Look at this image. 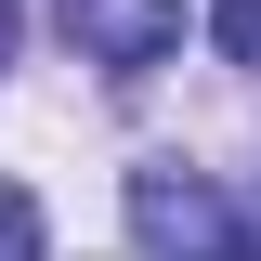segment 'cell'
Returning a JSON list of instances; mask_svg holds the SVG:
<instances>
[{"instance_id": "6da1fadb", "label": "cell", "mask_w": 261, "mask_h": 261, "mask_svg": "<svg viewBox=\"0 0 261 261\" xmlns=\"http://www.w3.org/2000/svg\"><path fill=\"white\" fill-rule=\"evenodd\" d=\"M130 248L144 261H248V222H235V196L209 170H130Z\"/></svg>"}, {"instance_id": "7a4b0ae2", "label": "cell", "mask_w": 261, "mask_h": 261, "mask_svg": "<svg viewBox=\"0 0 261 261\" xmlns=\"http://www.w3.org/2000/svg\"><path fill=\"white\" fill-rule=\"evenodd\" d=\"M53 13L79 39V65H105V79H144L183 53V0H53Z\"/></svg>"}, {"instance_id": "3957f363", "label": "cell", "mask_w": 261, "mask_h": 261, "mask_svg": "<svg viewBox=\"0 0 261 261\" xmlns=\"http://www.w3.org/2000/svg\"><path fill=\"white\" fill-rule=\"evenodd\" d=\"M0 261H53V222H39L27 183H0Z\"/></svg>"}, {"instance_id": "277c9868", "label": "cell", "mask_w": 261, "mask_h": 261, "mask_svg": "<svg viewBox=\"0 0 261 261\" xmlns=\"http://www.w3.org/2000/svg\"><path fill=\"white\" fill-rule=\"evenodd\" d=\"M209 27H222V53H235V65H261V0H222Z\"/></svg>"}, {"instance_id": "5b68a950", "label": "cell", "mask_w": 261, "mask_h": 261, "mask_svg": "<svg viewBox=\"0 0 261 261\" xmlns=\"http://www.w3.org/2000/svg\"><path fill=\"white\" fill-rule=\"evenodd\" d=\"M13 39H27V0H0V65H13Z\"/></svg>"}]
</instances>
